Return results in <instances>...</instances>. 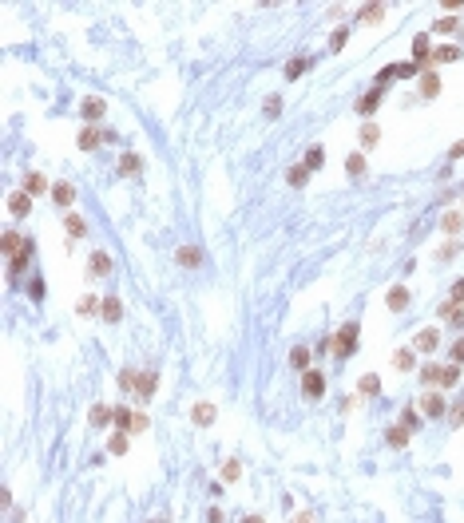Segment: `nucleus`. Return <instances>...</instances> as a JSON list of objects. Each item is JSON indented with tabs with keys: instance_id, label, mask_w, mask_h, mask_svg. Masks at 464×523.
Masks as SVG:
<instances>
[{
	"instance_id": "f257e3e1",
	"label": "nucleus",
	"mask_w": 464,
	"mask_h": 523,
	"mask_svg": "<svg viewBox=\"0 0 464 523\" xmlns=\"http://www.w3.org/2000/svg\"><path fill=\"white\" fill-rule=\"evenodd\" d=\"M83 115H103V103L99 99H88V103H83Z\"/></svg>"
}]
</instances>
